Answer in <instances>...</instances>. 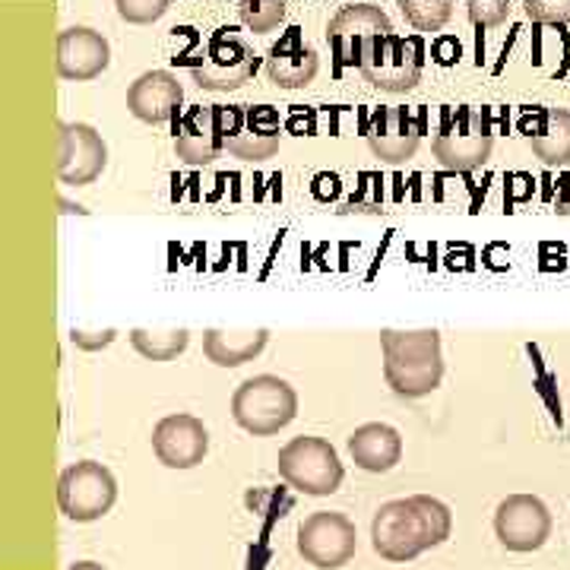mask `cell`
Wrapping results in <instances>:
<instances>
[{
	"mask_svg": "<svg viewBox=\"0 0 570 570\" xmlns=\"http://www.w3.org/2000/svg\"><path fill=\"white\" fill-rule=\"evenodd\" d=\"M450 532H453V513L448 504L431 494H412L381 504L371 523V546L384 561L406 564L415 561L422 551L444 546Z\"/></svg>",
	"mask_w": 570,
	"mask_h": 570,
	"instance_id": "6da1fadb",
	"label": "cell"
},
{
	"mask_svg": "<svg viewBox=\"0 0 570 570\" xmlns=\"http://www.w3.org/2000/svg\"><path fill=\"white\" fill-rule=\"evenodd\" d=\"M384 381L400 400H422L444 381L438 330H381Z\"/></svg>",
	"mask_w": 570,
	"mask_h": 570,
	"instance_id": "7a4b0ae2",
	"label": "cell"
},
{
	"mask_svg": "<svg viewBox=\"0 0 570 570\" xmlns=\"http://www.w3.org/2000/svg\"><path fill=\"white\" fill-rule=\"evenodd\" d=\"M494 146V127L485 108L475 105H444L438 130L431 137L434 159L450 171H475L489 163Z\"/></svg>",
	"mask_w": 570,
	"mask_h": 570,
	"instance_id": "3957f363",
	"label": "cell"
},
{
	"mask_svg": "<svg viewBox=\"0 0 570 570\" xmlns=\"http://www.w3.org/2000/svg\"><path fill=\"white\" fill-rule=\"evenodd\" d=\"M298 415V393L276 374H257L232 393V419L254 438L279 434Z\"/></svg>",
	"mask_w": 570,
	"mask_h": 570,
	"instance_id": "277c9868",
	"label": "cell"
},
{
	"mask_svg": "<svg viewBox=\"0 0 570 570\" xmlns=\"http://www.w3.org/2000/svg\"><path fill=\"white\" fill-rule=\"evenodd\" d=\"M257 67H261V58L245 32L235 26H219L206 39L190 73H194V82L206 92H235L254 80Z\"/></svg>",
	"mask_w": 570,
	"mask_h": 570,
	"instance_id": "5b68a950",
	"label": "cell"
},
{
	"mask_svg": "<svg viewBox=\"0 0 570 570\" xmlns=\"http://www.w3.org/2000/svg\"><path fill=\"white\" fill-rule=\"evenodd\" d=\"M422 70H425V41L422 36H374L365 41L362 48V63H358V73L365 77L367 86L381 89V92H409L415 89L422 80Z\"/></svg>",
	"mask_w": 570,
	"mask_h": 570,
	"instance_id": "8992f818",
	"label": "cell"
},
{
	"mask_svg": "<svg viewBox=\"0 0 570 570\" xmlns=\"http://www.w3.org/2000/svg\"><path fill=\"white\" fill-rule=\"evenodd\" d=\"M276 466H279V475L288 489H295L298 494H311V498H326V494L340 491L343 475H346L336 448L314 434L292 438L279 450Z\"/></svg>",
	"mask_w": 570,
	"mask_h": 570,
	"instance_id": "52a82bcc",
	"label": "cell"
},
{
	"mask_svg": "<svg viewBox=\"0 0 570 570\" xmlns=\"http://www.w3.org/2000/svg\"><path fill=\"white\" fill-rule=\"evenodd\" d=\"M118 501V482L111 469L96 460L67 466L58 479V508L73 523H96Z\"/></svg>",
	"mask_w": 570,
	"mask_h": 570,
	"instance_id": "ba28073f",
	"label": "cell"
},
{
	"mask_svg": "<svg viewBox=\"0 0 570 570\" xmlns=\"http://www.w3.org/2000/svg\"><path fill=\"white\" fill-rule=\"evenodd\" d=\"M283 121L273 105H225V153L242 163H266L279 153Z\"/></svg>",
	"mask_w": 570,
	"mask_h": 570,
	"instance_id": "9c48e42d",
	"label": "cell"
},
{
	"mask_svg": "<svg viewBox=\"0 0 570 570\" xmlns=\"http://www.w3.org/2000/svg\"><path fill=\"white\" fill-rule=\"evenodd\" d=\"M358 551L355 523L340 510H314L298 527V554L311 568L340 570Z\"/></svg>",
	"mask_w": 570,
	"mask_h": 570,
	"instance_id": "30bf717a",
	"label": "cell"
},
{
	"mask_svg": "<svg viewBox=\"0 0 570 570\" xmlns=\"http://www.w3.org/2000/svg\"><path fill=\"white\" fill-rule=\"evenodd\" d=\"M494 535L517 554L539 551L551 535V510L535 494H510L494 510Z\"/></svg>",
	"mask_w": 570,
	"mask_h": 570,
	"instance_id": "8fae6325",
	"label": "cell"
},
{
	"mask_svg": "<svg viewBox=\"0 0 570 570\" xmlns=\"http://www.w3.org/2000/svg\"><path fill=\"white\" fill-rule=\"evenodd\" d=\"M108 165V146L92 124H58V181L86 187L102 178Z\"/></svg>",
	"mask_w": 570,
	"mask_h": 570,
	"instance_id": "7c38bea8",
	"label": "cell"
},
{
	"mask_svg": "<svg viewBox=\"0 0 570 570\" xmlns=\"http://www.w3.org/2000/svg\"><path fill=\"white\" fill-rule=\"evenodd\" d=\"M387 32H393V22L374 3L343 7L333 20L326 22V41H330L333 61H336L340 70L343 67H358L365 41L374 39V36H387Z\"/></svg>",
	"mask_w": 570,
	"mask_h": 570,
	"instance_id": "4fadbf2b",
	"label": "cell"
},
{
	"mask_svg": "<svg viewBox=\"0 0 570 570\" xmlns=\"http://www.w3.org/2000/svg\"><path fill=\"white\" fill-rule=\"evenodd\" d=\"M422 134H425V118L412 115L409 108H400V105L374 108L365 130L374 159L387 165H403L406 159H412L422 142Z\"/></svg>",
	"mask_w": 570,
	"mask_h": 570,
	"instance_id": "5bb4252c",
	"label": "cell"
},
{
	"mask_svg": "<svg viewBox=\"0 0 570 570\" xmlns=\"http://www.w3.org/2000/svg\"><path fill=\"white\" fill-rule=\"evenodd\" d=\"M225 153V105H194L175 121V156L184 165H213Z\"/></svg>",
	"mask_w": 570,
	"mask_h": 570,
	"instance_id": "9a60e30c",
	"label": "cell"
},
{
	"mask_svg": "<svg viewBox=\"0 0 570 570\" xmlns=\"http://www.w3.org/2000/svg\"><path fill=\"white\" fill-rule=\"evenodd\" d=\"M153 453L168 469L200 466L209 453V431L197 415L187 412L165 415L153 428Z\"/></svg>",
	"mask_w": 570,
	"mask_h": 570,
	"instance_id": "2e32d148",
	"label": "cell"
},
{
	"mask_svg": "<svg viewBox=\"0 0 570 570\" xmlns=\"http://www.w3.org/2000/svg\"><path fill=\"white\" fill-rule=\"evenodd\" d=\"M111 63V48L102 32L89 26H70L58 36V73L61 80L89 82L102 77Z\"/></svg>",
	"mask_w": 570,
	"mask_h": 570,
	"instance_id": "e0dca14e",
	"label": "cell"
},
{
	"mask_svg": "<svg viewBox=\"0 0 570 570\" xmlns=\"http://www.w3.org/2000/svg\"><path fill=\"white\" fill-rule=\"evenodd\" d=\"M181 102V82L168 70H149L130 82V89H127V111L142 124H175L181 118L178 115Z\"/></svg>",
	"mask_w": 570,
	"mask_h": 570,
	"instance_id": "ac0fdd59",
	"label": "cell"
},
{
	"mask_svg": "<svg viewBox=\"0 0 570 570\" xmlns=\"http://www.w3.org/2000/svg\"><path fill=\"white\" fill-rule=\"evenodd\" d=\"M520 130L530 142L532 156L549 168H561L570 163V111L532 105L523 111Z\"/></svg>",
	"mask_w": 570,
	"mask_h": 570,
	"instance_id": "d6986e66",
	"label": "cell"
},
{
	"mask_svg": "<svg viewBox=\"0 0 570 570\" xmlns=\"http://www.w3.org/2000/svg\"><path fill=\"white\" fill-rule=\"evenodd\" d=\"M317 70L321 58L311 45H305L298 26H288L266 55V77L279 89H305L314 82Z\"/></svg>",
	"mask_w": 570,
	"mask_h": 570,
	"instance_id": "ffe728a7",
	"label": "cell"
},
{
	"mask_svg": "<svg viewBox=\"0 0 570 570\" xmlns=\"http://www.w3.org/2000/svg\"><path fill=\"white\" fill-rule=\"evenodd\" d=\"M348 453L365 472H390L403 460V438L387 422H367L348 434Z\"/></svg>",
	"mask_w": 570,
	"mask_h": 570,
	"instance_id": "44dd1931",
	"label": "cell"
},
{
	"mask_svg": "<svg viewBox=\"0 0 570 570\" xmlns=\"http://www.w3.org/2000/svg\"><path fill=\"white\" fill-rule=\"evenodd\" d=\"M269 346V330H242V333H228V330H206L204 333V355L206 362L216 367H242L254 362L264 348Z\"/></svg>",
	"mask_w": 570,
	"mask_h": 570,
	"instance_id": "7402d4cb",
	"label": "cell"
},
{
	"mask_svg": "<svg viewBox=\"0 0 570 570\" xmlns=\"http://www.w3.org/2000/svg\"><path fill=\"white\" fill-rule=\"evenodd\" d=\"M130 346L134 352L146 358V362H175L184 348L190 346V333L187 330H165V333H153V330H130Z\"/></svg>",
	"mask_w": 570,
	"mask_h": 570,
	"instance_id": "603a6c76",
	"label": "cell"
},
{
	"mask_svg": "<svg viewBox=\"0 0 570 570\" xmlns=\"http://www.w3.org/2000/svg\"><path fill=\"white\" fill-rule=\"evenodd\" d=\"M396 7L415 32H438L453 17L456 0H396Z\"/></svg>",
	"mask_w": 570,
	"mask_h": 570,
	"instance_id": "cb8c5ba5",
	"label": "cell"
},
{
	"mask_svg": "<svg viewBox=\"0 0 570 570\" xmlns=\"http://www.w3.org/2000/svg\"><path fill=\"white\" fill-rule=\"evenodd\" d=\"M285 10H288L285 0H238V17L257 36L279 29L285 20Z\"/></svg>",
	"mask_w": 570,
	"mask_h": 570,
	"instance_id": "d4e9b609",
	"label": "cell"
},
{
	"mask_svg": "<svg viewBox=\"0 0 570 570\" xmlns=\"http://www.w3.org/2000/svg\"><path fill=\"white\" fill-rule=\"evenodd\" d=\"M171 0H115L118 17L130 26H149V22L163 20Z\"/></svg>",
	"mask_w": 570,
	"mask_h": 570,
	"instance_id": "484cf974",
	"label": "cell"
},
{
	"mask_svg": "<svg viewBox=\"0 0 570 570\" xmlns=\"http://www.w3.org/2000/svg\"><path fill=\"white\" fill-rule=\"evenodd\" d=\"M466 13L475 29H494L508 20L510 0H466Z\"/></svg>",
	"mask_w": 570,
	"mask_h": 570,
	"instance_id": "4316f807",
	"label": "cell"
},
{
	"mask_svg": "<svg viewBox=\"0 0 570 570\" xmlns=\"http://www.w3.org/2000/svg\"><path fill=\"white\" fill-rule=\"evenodd\" d=\"M527 17L542 26H568L570 22V0H520Z\"/></svg>",
	"mask_w": 570,
	"mask_h": 570,
	"instance_id": "83f0119b",
	"label": "cell"
},
{
	"mask_svg": "<svg viewBox=\"0 0 570 570\" xmlns=\"http://www.w3.org/2000/svg\"><path fill=\"white\" fill-rule=\"evenodd\" d=\"M115 330H105V333H86V330H70V343L82 352H99V348L111 346L115 343Z\"/></svg>",
	"mask_w": 570,
	"mask_h": 570,
	"instance_id": "f1b7e54d",
	"label": "cell"
},
{
	"mask_svg": "<svg viewBox=\"0 0 570 570\" xmlns=\"http://www.w3.org/2000/svg\"><path fill=\"white\" fill-rule=\"evenodd\" d=\"M554 209L570 216V175L558 178V197H554Z\"/></svg>",
	"mask_w": 570,
	"mask_h": 570,
	"instance_id": "f546056e",
	"label": "cell"
},
{
	"mask_svg": "<svg viewBox=\"0 0 570 570\" xmlns=\"http://www.w3.org/2000/svg\"><path fill=\"white\" fill-rule=\"evenodd\" d=\"M67 570H105L102 564H96V561H77V564H70Z\"/></svg>",
	"mask_w": 570,
	"mask_h": 570,
	"instance_id": "4dcf8cb0",
	"label": "cell"
}]
</instances>
